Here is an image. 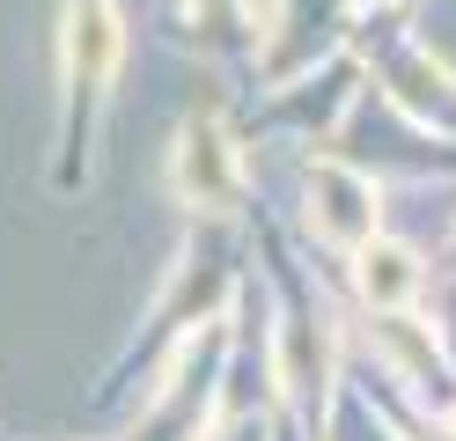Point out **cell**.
<instances>
[{
    "label": "cell",
    "instance_id": "obj_1",
    "mask_svg": "<svg viewBox=\"0 0 456 441\" xmlns=\"http://www.w3.org/2000/svg\"><path fill=\"white\" fill-rule=\"evenodd\" d=\"M169 176H177V199L207 206V214H228V206L243 199V162H236V147H228V133L214 126V118H191V126L177 133Z\"/></svg>",
    "mask_w": 456,
    "mask_h": 441
},
{
    "label": "cell",
    "instance_id": "obj_2",
    "mask_svg": "<svg viewBox=\"0 0 456 441\" xmlns=\"http://www.w3.org/2000/svg\"><path fill=\"white\" fill-rule=\"evenodd\" d=\"M118 8L110 0H74V22H67V81L81 96H103L110 67H118Z\"/></svg>",
    "mask_w": 456,
    "mask_h": 441
},
{
    "label": "cell",
    "instance_id": "obj_3",
    "mask_svg": "<svg viewBox=\"0 0 456 441\" xmlns=\"http://www.w3.org/2000/svg\"><path fill=\"white\" fill-rule=\"evenodd\" d=\"M309 192H317V228L331 235V243H368L376 235V184L368 176H354V169H338V162H317V176H309Z\"/></svg>",
    "mask_w": 456,
    "mask_h": 441
},
{
    "label": "cell",
    "instance_id": "obj_4",
    "mask_svg": "<svg viewBox=\"0 0 456 441\" xmlns=\"http://www.w3.org/2000/svg\"><path fill=\"white\" fill-rule=\"evenodd\" d=\"M354 280H361V294H368L376 309H405L412 294H419V265H412V250L376 243V235H368V243H361V265H354Z\"/></svg>",
    "mask_w": 456,
    "mask_h": 441
}]
</instances>
